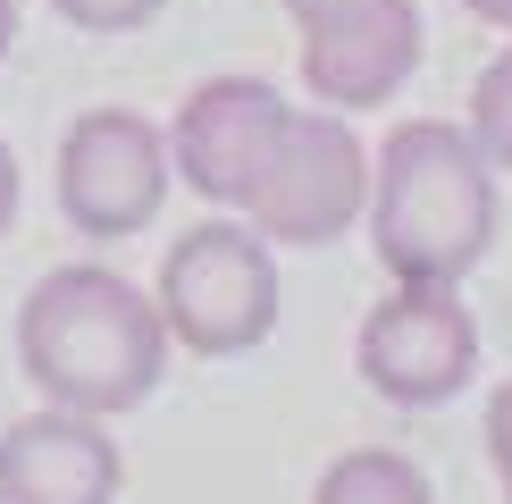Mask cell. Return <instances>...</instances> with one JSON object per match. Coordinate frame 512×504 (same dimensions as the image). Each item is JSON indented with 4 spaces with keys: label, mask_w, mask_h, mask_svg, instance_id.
Listing matches in <instances>:
<instances>
[{
    "label": "cell",
    "mask_w": 512,
    "mask_h": 504,
    "mask_svg": "<svg viewBox=\"0 0 512 504\" xmlns=\"http://www.w3.org/2000/svg\"><path fill=\"white\" fill-rule=\"evenodd\" d=\"M160 320L168 345L202 353V362H227V353H252L277 328V261L261 227L236 219H202L185 227L177 244L160 252Z\"/></svg>",
    "instance_id": "3"
},
{
    "label": "cell",
    "mask_w": 512,
    "mask_h": 504,
    "mask_svg": "<svg viewBox=\"0 0 512 504\" xmlns=\"http://www.w3.org/2000/svg\"><path fill=\"white\" fill-rule=\"evenodd\" d=\"M126 462L110 420L42 404L0 437V504H118Z\"/></svg>",
    "instance_id": "8"
},
{
    "label": "cell",
    "mask_w": 512,
    "mask_h": 504,
    "mask_svg": "<svg viewBox=\"0 0 512 504\" xmlns=\"http://www.w3.org/2000/svg\"><path fill=\"white\" fill-rule=\"evenodd\" d=\"M9 42H17V0H0V59H9Z\"/></svg>",
    "instance_id": "17"
},
{
    "label": "cell",
    "mask_w": 512,
    "mask_h": 504,
    "mask_svg": "<svg viewBox=\"0 0 512 504\" xmlns=\"http://www.w3.org/2000/svg\"><path fill=\"white\" fill-rule=\"evenodd\" d=\"M286 118H294V101H277V84H261V76H210V84L185 93L177 126H168V160H177V177L194 185L202 202L244 210L252 185H261V168L277 160Z\"/></svg>",
    "instance_id": "7"
},
{
    "label": "cell",
    "mask_w": 512,
    "mask_h": 504,
    "mask_svg": "<svg viewBox=\"0 0 512 504\" xmlns=\"http://www.w3.org/2000/svg\"><path fill=\"white\" fill-rule=\"evenodd\" d=\"M17 362L42 387V404H68L93 420L135 412L168 370V320L152 294H135L118 269L68 261L51 269L17 311Z\"/></svg>",
    "instance_id": "2"
},
{
    "label": "cell",
    "mask_w": 512,
    "mask_h": 504,
    "mask_svg": "<svg viewBox=\"0 0 512 504\" xmlns=\"http://www.w3.org/2000/svg\"><path fill=\"white\" fill-rule=\"evenodd\" d=\"M51 9L68 17L76 34H135V26H152L168 0H51Z\"/></svg>",
    "instance_id": "12"
},
{
    "label": "cell",
    "mask_w": 512,
    "mask_h": 504,
    "mask_svg": "<svg viewBox=\"0 0 512 504\" xmlns=\"http://www.w3.org/2000/svg\"><path fill=\"white\" fill-rule=\"evenodd\" d=\"M361 210H370V152L345 126V110H294L244 219L269 244H336Z\"/></svg>",
    "instance_id": "5"
},
{
    "label": "cell",
    "mask_w": 512,
    "mask_h": 504,
    "mask_svg": "<svg viewBox=\"0 0 512 504\" xmlns=\"http://www.w3.org/2000/svg\"><path fill=\"white\" fill-rule=\"evenodd\" d=\"M487 462H496V479H504V504H512V378L496 395H487Z\"/></svg>",
    "instance_id": "13"
},
{
    "label": "cell",
    "mask_w": 512,
    "mask_h": 504,
    "mask_svg": "<svg viewBox=\"0 0 512 504\" xmlns=\"http://www.w3.org/2000/svg\"><path fill=\"white\" fill-rule=\"evenodd\" d=\"M370 252L403 286H462L479 252L496 244V160L454 118L387 126V152H370Z\"/></svg>",
    "instance_id": "1"
},
{
    "label": "cell",
    "mask_w": 512,
    "mask_h": 504,
    "mask_svg": "<svg viewBox=\"0 0 512 504\" xmlns=\"http://www.w3.org/2000/svg\"><path fill=\"white\" fill-rule=\"evenodd\" d=\"M471 143L496 168H512V51H496L471 84Z\"/></svg>",
    "instance_id": "11"
},
{
    "label": "cell",
    "mask_w": 512,
    "mask_h": 504,
    "mask_svg": "<svg viewBox=\"0 0 512 504\" xmlns=\"http://www.w3.org/2000/svg\"><path fill=\"white\" fill-rule=\"evenodd\" d=\"M345 9H361V0H286L294 26H328V17H345Z\"/></svg>",
    "instance_id": "15"
},
{
    "label": "cell",
    "mask_w": 512,
    "mask_h": 504,
    "mask_svg": "<svg viewBox=\"0 0 512 504\" xmlns=\"http://www.w3.org/2000/svg\"><path fill=\"white\" fill-rule=\"evenodd\" d=\"M311 504H437V496H429V479H420V462H403L387 446H353V454H336L328 471H319Z\"/></svg>",
    "instance_id": "10"
},
{
    "label": "cell",
    "mask_w": 512,
    "mask_h": 504,
    "mask_svg": "<svg viewBox=\"0 0 512 504\" xmlns=\"http://www.w3.org/2000/svg\"><path fill=\"white\" fill-rule=\"evenodd\" d=\"M17 194H26V185H17V152L0 143V236L17 227Z\"/></svg>",
    "instance_id": "14"
},
{
    "label": "cell",
    "mask_w": 512,
    "mask_h": 504,
    "mask_svg": "<svg viewBox=\"0 0 512 504\" xmlns=\"http://www.w3.org/2000/svg\"><path fill=\"white\" fill-rule=\"evenodd\" d=\"M420 68V9L412 0H361V9L303 26V84L328 110H378L403 93V76Z\"/></svg>",
    "instance_id": "9"
},
{
    "label": "cell",
    "mask_w": 512,
    "mask_h": 504,
    "mask_svg": "<svg viewBox=\"0 0 512 504\" xmlns=\"http://www.w3.org/2000/svg\"><path fill=\"white\" fill-rule=\"evenodd\" d=\"M353 362L370 378V395H387V404H412V412L454 404L479 370V320L462 303V286H403L395 278V294L370 303V320H361Z\"/></svg>",
    "instance_id": "6"
},
{
    "label": "cell",
    "mask_w": 512,
    "mask_h": 504,
    "mask_svg": "<svg viewBox=\"0 0 512 504\" xmlns=\"http://www.w3.org/2000/svg\"><path fill=\"white\" fill-rule=\"evenodd\" d=\"M177 160H168V126L143 110H84L59 143V219L93 244L143 236L160 219Z\"/></svg>",
    "instance_id": "4"
},
{
    "label": "cell",
    "mask_w": 512,
    "mask_h": 504,
    "mask_svg": "<svg viewBox=\"0 0 512 504\" xmlns=\"http://www.w3.org/2000/svg\"><path fill=\"white\" fill-rule=\"evenodd\" d=\"M462 9H471L479 26H504V34H512V0H462Z\"/></svg>",
    "instance_id": "16"
}]
</instances>
